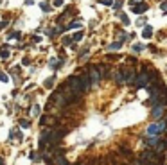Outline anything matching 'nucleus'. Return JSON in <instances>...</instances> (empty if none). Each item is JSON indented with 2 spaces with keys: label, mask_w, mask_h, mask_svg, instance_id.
<instances>
[{
  "label": "nucleus",
  "mask_w": 167,
  "mask_h": 165,
  "mask_svg": "<svg viewBox=\"0 0 167 165\" xmlns=\"http://www.w3.org/2000/svg\"><path fill=\"white\" fill-rule=\"evenodd\" d=\"M144 142H145V144H148V146H151V147H154V146H156V144H158V142H160V137H158V135H156V137H151V135H149L148 138H144Z\"/></svg>",
  "instance_id": "6"
},
{
  "label": "nucleus",
  "mask_w": 167,
  "mask_h": 165,
  "mask_svg": "<svg viewBox=\"0 0 167 165\" xmlns=\"http://www.w3.org/2000/svg\"><path fill=\"white\" fill-rule=\"evenodd\" d=\"M133 165H149V162H145L144 158H138V160H137V162H135Z\"/></svg>",
  "instance_id": "16"
},
{
  "label": "nucleus",
  "mask_w": 167,
  "mask_h": 165,
  "mask_svg": "<svg viewBox=\"0 0 167 165\" xmlns=\"http://www.w3.org/2000/svg\"><path fill=\"white\" fill-rule=\"evenodd\" d=\"M119 16H120V20H122V24H124V25H129V24H131V22H129V18L124 15V13H120Z\"/></svg>",
  "instance_id": "11"
},
{
  "label": "nucleus",
  "mask_w": 167,
  "mask_h": 165,
  "mask_svg": "<svg viewBox=\"0 0 167 165\" xmlns=\"http://www.w3.org/2000/svg\"><path fill=\"white\" fill-rule=\"evenodd\" d=\"M120 45H122V41H117V43H111V45L108 47V50H115V49H120Z\"/></svg>",
  "instance_id": "13"
},
{
  "label": "nucleus",
  "mask_w": 167,
  "mask_h": 165,
  "mask_svg": "<svg viewBox=\"0 0 167 165\" xmlns=\"http://www.w3.org/2000/svg\"><path fill=\"white\" fill-rule=\"evenodd\" d=\"M88 79H90L92 85H97V82L102 79L101 74H99V70H97V67H90L88 68Z\"/></svg>",
  "instance_id": "3"
},
{
  "label": "nucleus",
  "mask_w": 167,
  "mask_h": 165,
  "mask_svg": "<svg viewBox=\"0 0 167 165\" xmlns=\"http://www.w3.org/2000/svg\"><path fill=\"white\" fill-rule=\"evenodd\" d=\"M63 2H65V0H54V6L58 7V6H61V4H63Z\"/></svg>",
  "instance_id": "25"
},
{
  "label": "nucleus",
  "mask_w": 167,
  "mask_h": 165,
  "mask_svg": "<svg viewBox=\"0 0 167 165\" xmlns=\"http://www.w3.org/2000/svg\"><path fill=\"white\" fill-rule=\"evenodd\" d=\"M7 25H9L7 20H2V24H0V29H4V27H7Z\"/></svg>",
  "instance_id": "21"
},
{
  "label": "nucleus",
  "mask_w": 167,
  "mask_h": 165,
  "mask_svg": "<svg viewBox=\"0 0 167 165\" xmlns=\"http://www.w3.org/2000/svg\"><path fill=\"white\" fill-rule=\"evenodd\" d=\"M162 13H164V15L167 13V2H164V4H162Z\"/></svg>",
  "instance_id": "23"
},
{
  "label": "nucleus",
  "mask_w": 167,
  "mask_h": 165,
  "mask_svg": "<svg viewBox=\"0 0 167 165\" xmlns=\"http://www.w3.org/2000/svg\"><path fill=\"white\" fill-rule=\"evenodd\" d=\"M0 165H4V160H2V158H0Z\"/></svg>",
  "instance_id": "28"
},
{
  "label": "nucleus",
  "mask_w": 167,
  "mask_h": 165,
  "mask_svg": "<svg viewBox=\"0 0 167 165\" xmlns=\"http://www.w3.org/2000/svg\"><path fill=\"white\" fill-rule=\"evenodd\" d=\"M126 38H128V36L124 34V33H120V34H119V41H124V40H126Z\"/></svg>",
  "instance_id": "22"
},
{
  "label": "nucleus",
  "mask_w": 167,
  "mask_h": 165,
  "mask_svg": "<svg viewBox=\"0 0 167 165\" xmlns=\"http://www.w3.org/2000/svg\"><path fill=\"white\" fill-rule=\"evenodd\" d=\"M131 11H133V13H137V15H142V13L148 11V6H145V2H140L138 6L135 4V6L131 7Z\"/></svg>",
  "instance_id": "5"
},
{
  "label": "nucleus",
  "mask_w": 167,
  "mask_h": 165,
  "mask_svg": "<svg viewBox=\"0 0 167 165\" xmlns=\"http://www.w3.org/2000/svg\"><path fill=\"white\" fill-rule=\"evenodd\" d=\"M101 2H102V4H106V6H111V4H113L111 0H101Z\"/></svg>",
  "instance_id": "26"
},
{
  "label": "nucleus",
  "mask_w": 167,
  "mask_h": 165,
  "mask_svg": "<svg viewBox=\"0 0 167 165\" xmlns=\"http://www.w3.org/2000/svg\"><path fill=\"white\" fill-rule=\"evenodd\" d=\"M0 81H7V76L6 74H0Z\"/></svg>",
  "instance_id": "27"
},
{
  "label": "nucleus",
  "mask_w": 167,
  "mask_h": 165,
  "mask_svg": "<svg viewBox=\"0 0 167 165\" xmlns=\"http://www.w3.org/2000/svg\"><path fill=\"white\" fill-rule=\"evenodd\" d=\"M52 165H68V162H67V158L61 156V154H58L54 158V162H52Z\"/></svg>",
  "instance_id": "7"
},
{
  "label": "nucleus",
  "mask_w": 167,
  "mask_h": 165,
  "mask_svg": "<svg viewBox=\"0 0 167 165\" xmlns=\"http://www.w3.org/2000/svg\"><path fill=\"white\" fill-rule=\"evenodd\" d=\"M67 85L72 88V92L77 95V97H81L83 95V92H86L85 90V86H83V81H81V77L79 76H72V77H68V82Z\"/></svg>",
  "instance_id": "1"
},
{
  "label": "nucleus",
  "mask_w": 167,
  "mask_h": 165,
  "mask_svg": "<svg viewBox=\"0 0 167 165\" xmlns=\"http://www.w3.org/2000/svg\"><path fill=\"white\" fill-rule=\"evenodd\" d=\"M33 115H34V117L40 115V106H34V108H33Z\"/></svg>",
  "instance_id": "19"
},
{
  "label": "nucleus",
  "mask_w": 167,
  "mask_h": 165,
  "mask_svg": "<svg viewBox=\"0 0 167 165\" xmlns=\"http://www.w3.org/2000/svg\"><path fill=\"white\" fill-rule=\"evenodd\" d=\"M122 6V0H115V4H113V9H120Z\"/></svg>",
  "instance_id": "18"
},
{
  "label": "nucleus",
  "mask_w": 167,
  "mask_h": 165,
  "mask_svg": "<svg viewBox=\"0 0 167 165\" xmlns=\"http://www.w3.org/2000/svg\"><path fill=\"white\" fill-rule=\"evenodd\" d=\"M115 81L119 82V85H122V82H124V72H122V70L115 74Z\"/></svg>",
  "instance_id": "9"
},
{
  "label": "nucleus",
  "mask_w": 167,
  "mask_h": 165,
  "mask_svg": "<svg viewBox=\"0 0 167 165\" xmlns=\"http://www.w3.org/2000/svg\"><path fill=\"white\" fill-rule=\"evenodd\" d=\"M52 82H54V77H49L47 81H45V86L49 88V86H52Z\"/></svg>",
  "instance_id": "17"
},
{
  "label": "nucleus",
  "mask_w": 167,
  "mask_h": 165,
  "mask_svg": "<svg viewBox=\"0 0 167 165\" xmlns=\"http://www.w3.org/2000/svg\"><path fill=\"white\" fill-rule=\"evenodd\" d=\"M67 27H68V29H76V27H81V22H79V20H74V22H72V24H68Z\"/></svg>",
  "instance_id": "12"
},
{
  "label": "nucleus",
  "mask_w": 167,
  "mask_h": 165,
  "mask_svg": "<svg viewBox=\"0 0 167 165\" xmlns=\"http://www.w3.org/2000/svg\"><path fill=\"white\" fill-rule=\"evenodd\" d=\"M148 82H149V72H148V68H144L140 74L137 76V79H135L133 85L137 88H145V86H148Z\"/></svg>",
  "instance_id": "2"
},
{
  "label": "nucleus",
  "mask_w": 167,
  "mask_h": 165,
  "mask_svg": "<svg viewBox=\"0 0 167 165\" xmlns=\"http://www.w3.org/2000/svg\"><path fill=\"white\" fill-rule=\"evenodd\" d=\"M151 34H153V27H151V25H145L142 36H144V38H151Z\"/></svg>",
  "instance_id": "8"
},
{
  "label": "nucleus",
  "mask_w": 167,
  "mask_h": 165,
  "mask_svg": "<svg viewBox=\"0 0 167 165\" xmlns=\"http://www.w3.org/2000/svg\"><path fill=\"white\" fill-rule=\"evenodd\" d=\"M81 40H83V33H76L72 36V41H81Z\"/></svg>",
  "instance_id": "15"
},
{
  "label": "nucleus",
  "mask_w": 167,
  "mask_h": 165,
  "mask_svg": "<svg viewBox=\"0 0 167 165\" xmlns=\"http://www.w3.org/2000/svg\"><path fill=\"white\" fill-rule=\"evenodd\" d=\"M144 49H145V47H144L142 43H135V45H133V52H137V54H138V52H142Z\"/></svg>",
  "instance_id": "10"
},
{
  "label": "nucleus",
  "mask_w": 167,
  "mask_h": 165,
  "mask_svg": "<svg viewBox=\"0 0 167 165\" xmlns=\"http://www.w3.org/2000/svg\"><path fill=\"white\" fill-rule=\"evenodd\" d=\"M41 11H43V13H49V11H50V6H49L47 2H41Z\"/></svg>",
  "instance_id": "14"
},
{
  "label": "nucleus",
  "mask_w": 167,
  "mask_h": 165,
  "mask_svg": "<svg viewBox=\"0 0 167 165\" xmlns=\"http://www.w3.org/2000/svg\"><path fill=\"white\" fill-rule=\"evenodd\" d=\"M0 56H2V58H7V56H9V50H7V49H2V52H0Z\"/></svg>",
  "instance_id": "20"
},
{
  "label": "nucleus",
  "mask_w": 167,
  "mask_h": 165,
  "mask_svg": "<svg viewBox=\"0 0 167 165\" xmlns=\"http://www.w3.org/2000/svg\"><path fill=\"white\" fill-rule=\"evenodd\" d=\"M164 113H165V106H162V104H154L153 106V111H151L153 119H162Z\"/></svg>",
  "instance_id": "4"
},
{
  "label": "nucleus",
  "mask_w": 167,
  "mask_h": 165,
  "mask_svg": "<svg viewBox=\"0 0 167 165\" xmlns=\"http://www.w3.org/2000/svg\"><path fill=\"white\" fill-rule=\"evenodd\" d=\"M140 2H144V0H129V4H131V6H135V4H140Z\"/></svg>",
  "instance_id": "24"
}]
</instances>
